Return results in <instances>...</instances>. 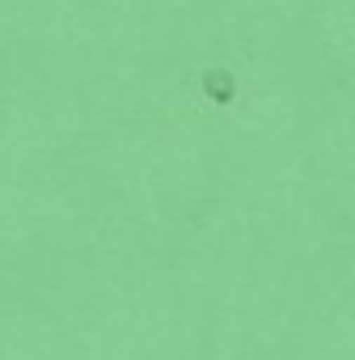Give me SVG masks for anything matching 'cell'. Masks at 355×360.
<instances>
[{
    "instance_id": "obj_1",
    "label": "cell",
    "mask_w": 355,
    "mask_h": 360,
    "mask_svg": "<svg viewBox=\"0 0 355 360\" xmlns=\"http://www.w3.org/2000/svg\"><path fill=\"white\" fill-rule=\"evenodd\" d=\"M208 94H212L216 102H229V98H233V81H229L225 72H212V77H208Z\"/></svg>"
}]
</instances>
